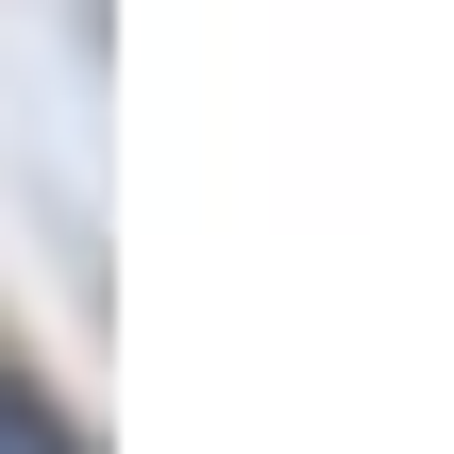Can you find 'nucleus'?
I'll list each match as a JSON object with an SVG mask.
<instances>
[{"label":"nucleus","mask_w":454,"mask_h":454,"mask_svg":"<svg viewBox=\"0 0 454 454\" xmlns=\"http://www.w3.org/2000/svg\"><path fill=\"white\" fill-rule=\"evenodd\" d=\"M0 454H84L67 421H51V387H34V371H0Z\"/></svg>","instance_id":"f257e3e1"}]
</instances>
